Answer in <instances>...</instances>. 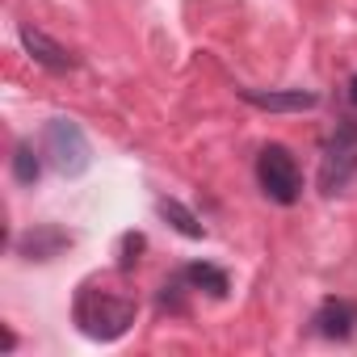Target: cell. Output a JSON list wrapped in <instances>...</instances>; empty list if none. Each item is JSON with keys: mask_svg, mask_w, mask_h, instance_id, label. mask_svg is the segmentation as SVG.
Returning a JSON list of instances; mask_svg holds the SVG:
<instances>
[{"mask_svg": "<svg viewBox=\"0 0 357 357\" xmlns=\"http://www.w3.org/2000/svg\"><path fill=\"white\" fill-rule=\"evenodd\" d=\"M311 324H315V332H319L324 340H349L353 328H357V307L344 303V298H328V303L315 311Z\"/></svg>", "mask_w": 357, "mask_h": 357, "instance_id": "cell-8", "label": "cell"}, {"mask_svg": "<svg viewBox=\"0 0 357 357\" xmlns=\"http://www.w3.org/2000/svg\"><path fill=\"white\" fill-rule=\"evenodd\" d=\"M43 147H47L51 164H55L63 176H80V172H89V164H93L89 139H84L80 122H72V118H51L47 130H43Z\"/></svg>", "mask_w": 357, "mask_h": 357, "instance_id": "cell-4", "label": "cell"}, {"mask_svg": "<svg viewBox=\"0 0 357 357\" xmlns=\"http://www.w3.org/2000/svg\"><path fill=\"white\" fill-rule=\"evenodd\" d=\"M17 38H22V47L30 51V59H34L38 68H47V72H72V68H76V55H72L63 43H55L51 34H43V30H34V26H22Z\"/></svg>", "mask_w": 357, "mask_h": 357, "instance_id": "cell-5", "label": "cell"}, {"mask_svg": "<svg viewBox=\"0 0 357 357\" xmlns=\"http://www.w3.org/2000/svg\"><path fill=\"white\" fill-rule=\"evenodd\" d=\"M160 307H164V311H185V278H181V273L168 278V282L160 286Z\"/></svg>", "mask_w": 357, "mask_h": 357, "instance_id": "cell-12", "label": "cell"}, {"mask_svg": "<svg viewBox=\"0 0 357 357\" xmlns=\"http://www.w3.org/2000/svg\"><path fill=\"white\" fill-rule=\"evenodd\" d=\"M155 211H160V219H168L176 231H181L185 240H202V236H206V227L198 223V215H194L185 202H176V198H160V202H155Z\"/></svg>", "mask_w": 357, "mask_h": 357, "instance_id": "cell-10", "label": "cell"}, {"mask_svg": "<svg viewBox=\"0 0 357 357\" xmlns=\"http://www.w3.org/2000/svg\"><path fill=\"white\" fill-rule=\"evenodd\" d=\"M181 278H185V286H190V290H206V294H215V298H223V294L231 290V278H227L219 265H206V261L185 265V269H181Z\"/></svg>", "mask_w": 357, "mask_h": 357, "instance_id": "cell-9", "label": "cell"}, {"mask_svg": "<svg viewBox=\"0 0 357 357\" xmlns=\"http://www.w3.org/2000/svg\"><path fill=\"white\" fill-rule=\"evenodd\" d=\"M357 176V122L344 118L336 126V135L324 143V160H319V190L324 194H340Z\"/></svg>", "mask_w": 357, "mask_h": 357, "instance_id": "cell-3", "label": "cell"}, {"mask_svg": "<svg viewBox=\"0 0 357 357\" xmlns=\"http://www.w3.org/2000/svg\"><path fill=\"white\" fill-rule=\"evenodd\" d=\"M63 248H72V236L51 223H38L26 236H17V257H26V261H55Z\"/></svg>", "mask_w": 357, "mask_h": 357, "instance_id": "cell-7", "label": "cell"}, {"mask_svg": "<svg viewBox=\"0 0 357 357\" xmlns=\"http://www.w3.org/2000/svg\"><path fill=\"white\" fill-rule=\"evenodd\" d=\"M135 315H139L135 298H122L114 290H97L93 282H84L80 294H76V328L89 340H118V336H126Z\"/></svg>", "mask_w": 357, "mask_h": 357, "instance_id": "cell-1", "label": "cell"}, {"mask_svg": "<svg viewBox=\"0 0 357 357\" xmlns=\"http://www.w3.org/2000/svg\"><path fill=\"white\" fill-rule=\"evenodd\" d=\"M349 105H357V76L349 80Z\"/></svg>", "mask_w": 357, "mask_h": 357, "instance_id": "cell-14", "label": "cell"}, {"mask_svg": "<svg viewBox=\"0 0 357 357\" xmlns=\"http://www.w3.org/2000/svg\"><path fill=\"white\" fill-rule=\"evenodd\" d=\"M143 244H147V240H143L139 231H126V236H122V261H118V265H122V269H135V261H139Z\"/></svg>", "mask_w": 357, "mask_h": 357, "instance_id": "cell-13", "label": "cell"}, {"mask_svg": "<svg viewBox=\"0 0 357 357\" xmlns=\"http://www.w3.org/2000/svg\"><path fill=\"white\" fill-rule=\"evenodd\" d=\"M248 105L257 109H273V114H303V109H315L319 97L315 93H303V89H236Z\"/></svg>", "mask_w": 357, "mask_h": 357, "instance_id": "cell-6", "label": "cell"}, {"mask_svg": "<svg viewBox=\"0 0 357 357\" xmlns=\"http://www.w3.org/2000/svg\"><path fill=\"white\" fill-rule=\"evenodd\" d=\"M257 185L269 202L278 206H294L303 198V172H298V160L282 147V143H269L261 147L257 155Z\"/></svg>", "mask_w": 357, "mask_h": 357, "instance_id": "cell-2", "label": "cell"}, {"mask_svg": "<svg viewBox=\"0 0 357 357\" xmlns=\"http://www.w3.org/2000/svg\"><path fill=\"white\" fill-rule=\"evenodd\" d=\"M38 176H43V160L30 143H17L13 147V181L17 185H38Z\"/></svg>", "mask_w": 357, "mask_h": 357, "instance_id": "cell-11", "label": "cell"}]
</instances>
